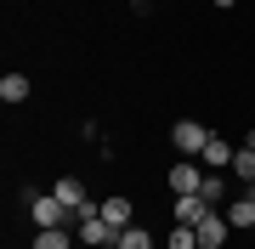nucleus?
Returning a JSON list of instances; mask_svg holds the SVG:
<instances>
[{
  "instance_id": "obj_1",
  "label": "nucleus",
  "mask_w": 255,
  "mask_h": 249,
  "mask_svg": "<svg viewBox=\"0 0 255 249\" xmlns=\"http://www.w3.org/2000/svg\"><path fill=\"white\" fill-rule=\"evenodd\" d=\"M28 221H34V232H46V227H80L74 210L57 193H28Z\"/></svg>"
},
{
  "instance_id": "obj_2",
  "label": "nucleus",
  "mask_w": 255,
  "mask_h": 249,
  "mask_svg": "<svg viewBox=\"0 0 255 249\" xmlns=\"http://www.w3.org/2000/svg\"><path fill=\"white\" fill-rule=\"evenodd\" d=\"M210 136H216V130L199 125V119H176V125H170V142H176V153H182V159H199V153L210 148Z\"/></svg>"
},
{
  "instance_id": "obj_3",
  "label": "nucleus",
  "mask_w": 255,
  "mask_h": 249,
  "mask_svg": "<svg viewBox=\"0 0 255 249\" xmlns=\"http://www.w3.org/2000/svg\"><path fill=\"white\" fill-rule=\"evenodd\" d=\"M204 175H210V170H199V159H182V165H170V170H164V181H170V193L182 198V193H199V187H204Z\"/></svg>"
},
{
  "instance_id": "obj_4",
  "label": "nucleus",
  "mask_w": 255,
  "mask_h": 249,
  "mask_svg": "<svg viewBox=\"0 0 255 249\" xmlns=\"http://www.w3.org/2000/svg\"><path fill=\"white\" fill-rule=\"evenodd\" d=\"M193 232H199V249H221V244L233 238V221H227L221 210H210V215H204V221L193 227Z\"/></svg>"
},
{
  "instance_id": "obj_5",
  "label": "nucleus",
  "mask_w": 255,
  "mask_h": 249,
  "mask_svg": "<svg viewBox=\"0 0 255 249\" xmlns=\"http://www.w3.org/2000/svg\"><path fill=\"white\" fill-rule=\"evenodd\" d=\"M74 232H80V244H85V249H114V244H119V232H114L108 221H102V215H91V221H80Z\"/></svg>"
},
{
  "instance_id": "obj_6",
  "label": "nucleus",
  "mask_w": 255,
  "mask_h": 249,
  "mask_svg": "<svg viewBox=\"0 0 255 249\" xmlns=\"http://www.w3.org/2000/svg\"><path fill=\"white\" fill-rule=\"evenodd\" d=\"M102 221H108L114 232H125L130 221H136V204H130L125 193H108V198H102Z\"/></svg>"
},
{
  "instance_id": "obj_7",
  "label": "nucleus",
  "mask_w": 255,
  "mask_h": 249,
  "mask_svg": "<svg viewBox=\"0 0 255 249\" xmlns=\"http://www.w3.org/2000/svg\"><path fill=\"white\" fill-rule=\"evenodd\" d=\"M204 215H210V204H204L199 193H182V198L170 204V221H182V227H199Z\"/></svg>"
},
{
  "instance_id": "obj_8",
  "label": "nucleus",
  "mask_w": 255,
  "mask_h": 249,
  "mask_svg": "<svg viewBox=\"0 0 255 249\" xmlns=\"http://www.w3.org/2000/svg\"><path fill=\"white\" fill-rule=\"evenodd\" d=\"M233 153H238V148H233L227 136H210V148L199 153V165H204V170H233Z\"/></svg>"
},
{
  "instance_id": "obj_9",
  "label": "nucleus",
  "mask_w": 255,
  "mask_h": 249,
  "mask_svg": "<svg viewBox=\"0 0 255 249\" xmlns=\"http://www.w3.org/2000/svg\"><path fill=\"white\" fill-rule=\"evenodd\" d=\"M227 193H233V187H227V175H221V170H210L204 187H199V198L210 204V210H227Z\"/></svg>"
},
{
  "instance_id": "obj_10",
  "label": "nucleus",
  "mask_w": 255,
  "mask_h": 249,
  "mask_svg": "<svg viewBox=\"0 0 255 249\" xmlns=\"http://www.w3.org/2000/svg\"><path fill=\"white\" fill-rule=\"evenodd\" d=\"M51 193H57V198H63V204H68V210H80V204H85V198H91V193H85V181H80V175H57V187H51Z\"/></svg>"
},
{
  "instance_id": "obj_11",
  "label": "nucleus",
  "mask_w": 255,
  "mask_h": 249,
  "mask_svg": "<svg viewBox=\"0 0 255 249\" xmlns=\"http://www.w3.org/2000/svg\"><path fill=\"white\" fill-rule=\"evenodd\" d=\"M0 102H6V108H17V102H28V74H17V68H11V74L0 80Z\"/></svg>"
},
{
  "instance_id": "obj_12",
  "label": "nucleus",
  "mask_w": 255,
  "mask_h": 249,
  "mask_svg": "<svg viewBox=\"0 0 255 249\" xmlns=\"http://www.w3.org/2000/svg\"><path fill=\"white\" fill-rule=\"evenodd\" d=\"M114 249H159V238H153L142 221H130L125 232H119V244H114Z\"/></svg>"
},
{
  "instance_id": "obj_13",
  "label": "nucleus",
  "mask_w": 255,
  "mask_h": 249,
  "mask_svg": "<svg viewBox=\"0 0 255 249\" xmlns=\"http://www.w3.org/2000/svg\"><path fill=\"white\" fill-rule=\"evenodd\" d=\"M221 215L233 221V232H250V227H255V198H233Z\"/></svg>"
},
{
  "instance_id": "obj_14",
  "label": "nucleus",
  "mask_w": 255,
  "mask_h": 249,
  "mask_svg": "<svg viewBox=\"0 0 255 249\" xmlns=\"http://www.w3.org/2000/svg\"><path fill=\"white\" fill-rule=\"evenodd\" d=\"M74 238H80L74 227H46V232H34V249H74Z\"/></svg>"
},
{
  "instance_id": "obj_15",
  "label": "nucleus",
  "mask_w": 255,
  "mask_h": 249,
  "mask_svg": "<svg viewBox=\"0 0 255 249\" xmlns=\"http://www.w3.org/2000/svg\"><path fill=\"white\" fill-rule=\"evenodd\" d=\"M164 249H199V232L182 227V221H170V232H164Z\"/></svg>"
},
{
  "instance_id": "obj_16",
  "label": "nucleus",
  "mask_w": 255,
  "mask_h": 249,
  "mask_svg": "<svg viewBox=\"0 0 255 249\" xmlns=\"http://www.w3.org/2000/svg\"><path fill=\"white\" fill-rule=\"evenodd\" d=\"M233 175H238L244 187L255 181V148H238V153H233Z\"/></svg>"
},
{
  "instance_id": "obj_17",
  "label": "nucleus",
  "mask_w": 255,
  "mask_h": 249,
  "mask_svg": "<svg viewBox=\"0 0 255 249\" xmlns=\"http://www.w3.org/2000/svg\"><path fill=\"white\" fill-rule=\"evenodd\" d=\"M238 148H255V125H250V130H244V142H238Z\"/></svg>"
},
{
  "instance_id": "obj_18",
  "label": "nucleus",
  "mask_w": 255,
  "mask_h": 249,
  "mask_svg": "<svg viewBox=\"0 0 255 249\" xmlns=\"http://www.w3.org/2000/svg\"><path fill=\"white\" fill-rule=\"evenodd\" d=\"M210 6H221V11H227V6H238V0H210Z\"/></svg>"
},
{
  "instance_id": "obj_19",
  "label": "nucleus",
  "mask_w": 255,
  "mask_h": 249,
  "mask_svg": "<svg viewBox=\"0 0 255 249\" xmlns=\"http://www.w3.org/2000/svg\"><path fill=\"white\" fill-rule=\"evenodd\" d=\"M244 198H255V181H250V187H244Z\"/></svg>"
},
{
  "instance_id": "obj_20",
  "label": "nucleus",
  "mask_w": 255,
  "mask_h": 249,
  "mask_svg": "<svg viewBox=\"0 0 255 249\" xmlns=\"http://www.w3.org/2000/svg\"><path fill=\"white\" fill-rule=\"evenodd\" d=\"M250 232H255V227H250Z\"/></svg>"
},
{
  "instance_id": "obj_21",
  "label": "nucleus",
  "mask_w": 255,
  "mask_h": 249,
  "mask_svg": "<svg viewBox=\"0 0 255 249\" xmlns=\"http://www.w3.org/2000/svg\"><path fill=\"white\" fill-rule=\"evenodd\" d=\"M159 249H164V244H159Z\"/></svg>"
}]
</instances>
